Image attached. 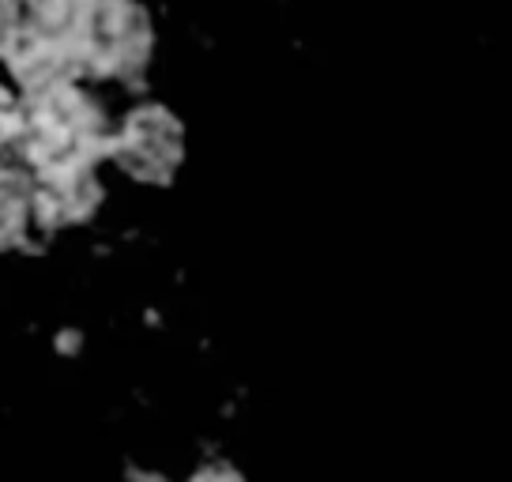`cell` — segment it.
<instances>
[{"label":"cell","instance_id":"obj_1","mask_svg":"<svg viewBox=\"0 0 512 482\" xmlns=\"http://www.w3.org/2000/svg\"><path fill=\"white\" fill-rule=\"evenodd\" d=\"M110 140L113 132L95 98L83 95L72 83H57L27 95V102L19 106V132L12 151L23 166L42 174L64 162L95 166L102 155H110Z\"/></svg>","mask_w":512,"mask_h":482},{"label":"cell","instance_id":"obj_2","mask_svg":"<svg viewBox=\"0 0 512 482\" xmlns=\"http://www.w3.org/2000/svg\"><path fill=\"white\" fill-rule=\"evenodd\" d=\"M151 16L136 0H83L76 23V65L98 80H132L151 61Z\"/></svg>","mask_w":512,"mask_h":482},{"label":"cell","instance_id":"obj_3","mask_svg":"<svg viewBox=\"0 0 512 482\" xmlns=\"http://www.w3.org/2000/svg\"><path fill=\"white\" fill-rule=\"evenodd\" d=\"M110 155L121 162V170L147 181V185H162L177 174L181 155H185V132L174 113L159 106V102H147L136 106L121 121V129L113 132Z\"/></svg>","mask_w":512,"mask_h":482},{"label":"cell","instance_id":"obj_4","mask_svg":"<svg viewBox=\"0 0 512 482\" xmlns=\"http://www.w3.org/2000/svg\"><path fill=\"white\" fill-rule=\"evenodd\" d=\"M102 204V181L95 166L87 162H64L53 170L34 174L31 185V208L34 226H72L91 219Z\"/></svg>","mask_w":512,"mask_h":482},{"label":"cell","instance_id":"obj_5","mask_svg":"<svg viewBox=\"0 0 512 482\" xmlns=\"http://www.w3.org/2000/svg\"><path fill=\"white\" fill-rule=\"evenodd\" d=\"M4 61H8L12 76H16V83L27 95L57 87V83H72V76H80L76 46L68 38L38 31L31 23H19L16 31H12L8 49H4Z\"/></svg>","mask_w":512,"mask_h":482},{"label":"cell","instance_id":"obj_6","mask_svg":"<svg viewBox=\"0 0 512 482\" xmlns=\"http://www.w3.org/2000/svg\"><path fill=\"white\" fill-rule=\"evenodd\" d=\"M31 185L34 177H27L19 166H8L0 159V253L19 249L34 226V208H31Z\"/></svg>","mask_w":512,"mask_h":482},{"label":"cell","instance_id":"obj_7","mask_svg":"<svg viewBox=\"0 0 512 482\" xmlns=\"http://www.w3.org/2000/svg\"><path fill=\"white\" fill-rule=\"evenodd\" d=\"M16 132H19V102L0 83V151L16 144Z\"/></svg>","mask_w":512,"mask_h":482},{"label":"cell","instance_id":"obj_8","mask_svg":"<svg viewBox=\"0 0 512 482\" xmlns=\"http://www.w3.org/2000/svg\"><path fill=\"white\" fill-rule=\"evenodd\" d=\"M189 482H241V475L234 471V467H200L196 475H192Z\"/></svg>","mask_w":512,"mask_h":482}]
</instances>
